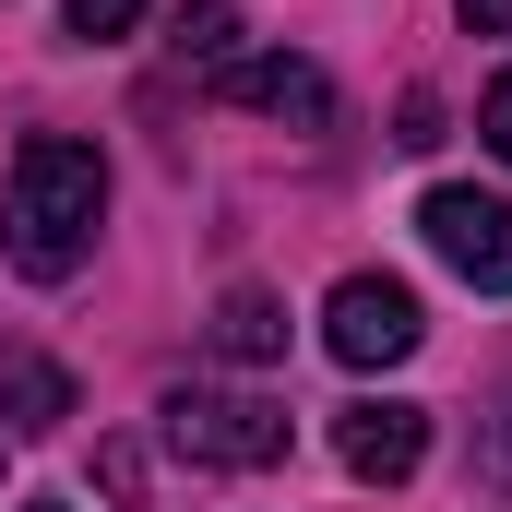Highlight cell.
<instances>
[{"mask_svg":"<svg viewBox=\"0 0 512 512\" xmlns=\"http://www.w3.org/2000/svg\"><path fill=\"white\" fill-rule=\"evenodd\" d=\"M96 227H108V155L72 143V131H24L12 143V191H0V251H12V274H36V286L84 274Z\"/></svg>","mask_w":512,"mask_h":512,"instance_id":"6da1fadb","label":"cell"},{"mask_svg":"<svg viewBox=\"0 0 512 512\" xmlns=\"http://www.w3.org/2000/svg\"><path fill=\"white\" fill-rule=\"evenodd\" d=\"M167 441L191 453V465H227V477H262V465H286V405H262V393H167Z\"/></svg>","mask_w":512,"mask_h":512,"instance_id":"7a4b0ae2","label":"cell"},{"mask_svg":"<svg viewBox=\"0 0 512 512\" xmlns=\"http://www.w3.org/2000/svg\"><path fill=\"white\" fill-rule=\"evenodd\" d=\"M417 334H429V322H417V286H405V274H346V286L322 298V346H334L346 370H405Z\"/></svg>","mask_w":512,"mask_h":512,"instance_id":"3957f363","label":"cell"},{"mask_svg":"<svg viewBox=\"0 0 512 512\" xmlns=\"http://www.w3.org/2000/svg\"><path fill=\"white\" fill-rule=\"evenodd\" d=\"M417 239L453 262L477 298H512V203H501V191H465V179H441V191L417 203Z\"/></svg>","mask_w":512,"mask_h":512,"instance_id":"277c9868","label":"cell"},{"mask_svg":"<svg viewBox=\"0 0 512 512\" xmlns=\"http://www.w3.org/2000/svg\"><path fill=\"white\" fill-rule=\"evenodd\" d=\"M334 453H346V477H370V489H405V477L429 465V405H405V393H370V405H346V417H334Z\"/></svg>","mask_w":512,"mask_h":512,"instance_id":"5b68a950","label":"cell"},{"mask_svg":"<svg viewBox=\"0 0 512 512\" xmlns=\"http://www.w3.org/2000/svg\"><path fill=\"white\" fill-rule=\"evenodd\" d=\"M227 96H239V108H262V120H298V131L334 120V84H322L310 60H239V72H227Z\"/></svg>","mask_w":512,"mask_h":512,"instance_id":"8992f818","label":"cell"},{"mask_svg":"<svg viewBox=\"0 0 512 512\" xmlns=\"http://www.w3.org/2000/svg\"><path fill=\"white\" fill-rule=\"evenodd\" d=\"M60 417H72V370L36 358V346H12V358H0V429L36 441V429H60Z\"/></svg>","mask_w":512,"mask_h":512,"instance_id":"52a82bcc","label":"cell"},{"mask_svg":"<svg viewBox=\"0 0 512 512\" xmlns=\"http://www.w3.org/2000/svg\"><path fill=\"white\" fill-rule=\"evenodd\" d=\"M215 346H227L239 370L286 358V298H262V286H227V298H215Z\"/></svg>","mask_w":512,"mask_h":512,"instance_id":"ba28073f","label":"cell"},{"mask_svg":"<svg viewBox=\"0 0 512 512\" xmlns=\"http://www.w3.org/2000/svg\"><path fill=\"white\" fill-rule=\"evenodd\" d=\"M191 72H239V0H191L179 12V36H167Z\"/></svg>","mask_w":512,"mask_h":512,"instance_id":"9c48e42d","label":"cell"},{"mask_svg":"<svg viewBox=\"0 0 512 512\" xmlns=\"http://www.w3.org/2000/svg\"><path fill=\"white\" fill-rule=\"evenodd\" d=\"M131 24H143V0H72V36H84V48H108Z\"/></svg>","mask_w":512,"mask_h":512,"instance_id":"30bf717a","label":"cell"},{"mask_svg":"<svg viewBox=\"0 0 512 512\" xmlns=\"http://www.w3.org/2000/svg\"><path fill=\"white\" fill-rule=\"evenodd\" d=\"M465 12V36H512V0H453Z\"/></svg>","mask_w":512,"mask_h":512,"instance_id":"8fae6325","label":"cell"},{"mask_svg":"<svg viewBox=\"0 0 512 512\" xmlns=\"http://www.w3.org/2000/svg\"><path fill=\"white\" fill-rule=\"evenodd\" d=\"M477 120H489V143H501V155H512V72H501V84H489V108H477Z\"/></svg>","mask_w":512,"mask_h":512,"instance_id":"7c38bea8","label":"cell"},{"mask_svg":"<svg viewBox=\"0 0 512 512\" xmlns=\"http://www.w3.org/2000/svg\"><path fill=\"white\" fill-rule=\"evenodd\" d=\"M489 477H501V489H512V429H501V441H489Z\"/></svg>","mask_w":512,"mask_h":512,"instance_id":"4fadbf2b","label":"cell"}]
</instances>
